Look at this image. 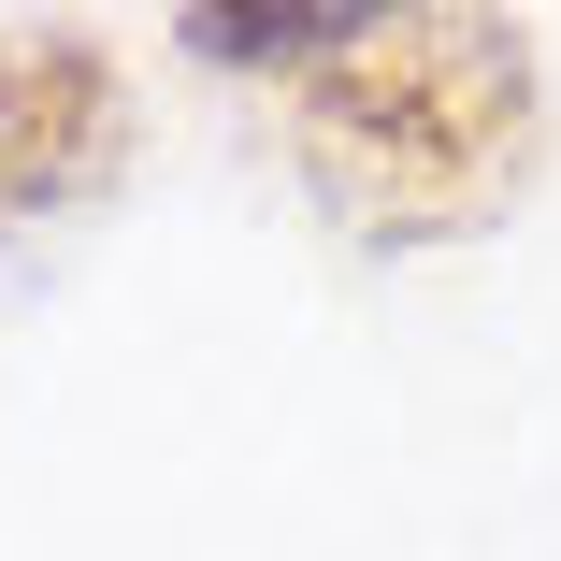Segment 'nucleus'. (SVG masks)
I'll return each mask as SVG.
<instances>
[{
  "instance_id": "obj_1",
  "label": "nucleus",
  "mask_w": 561,
  "mask_h": 561,
  "mask_svg": "<svg viewBox=\"0 0 561 561\" xmlns=\"http://www.w3.org/2000/svg\"><path fill=\"white\" fill-rule=\"evenodd\" d=\"M547 159V72L518 15H375L302 72V187L360 245H461Z\"/></svg>"
},
{
  "instance_id": "obj_2",
  "label": "nucleus",
  "mask_w": 561,
  "mask_h": 561,
  "mask_svg": "<svg viewBox=\"0 0 561 561\" xmlns=\"http://www.w3.org/2000/svg\"><path fill=\"white\" fill-rule=\"evenodd\" d=\"M130 87L87 30H0V216H58L87 187H116Z\"/></svg>"
},
{
  "instance_id": "obj_3",
  "label": "nucleus",
  "mask_w": 561,
  "mask_h": 561,
  "mask_svg": "<svg viewBox=\"0 0 561 561\" xmlns=\"http://www.w3.org/2000/svg\"><path fill=\"white\" fill-rule=\"evenodd\" d=\"M360 30V0H187L173 15V44H202V58H231V72H317L331 44Z\"/></svg>"
}]
</instances>
